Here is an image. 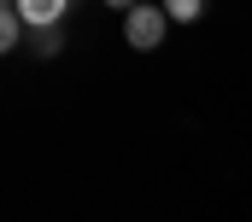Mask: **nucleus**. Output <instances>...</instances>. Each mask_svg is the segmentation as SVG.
<instances>
[{"instance_id":"2","label":"nucleus","mask_w":252,"mask_h":222,"mask_svg":"<svg viewBox=\"0 0 252 222\" xmlns=\"http://www.w3.org/2000/svg\"><path fill=\"white\" fill-rule=\"evenodd\" d=\"M18 12H24L30 29H53L64 12H70V0H18Z\"/></svg>"},{"instance_id":"3","label":"nucleus","mask_w":252,"mask_h":222,"mask_svg":"<svg viewBox=\"0 0 252 222\" xmlns=\"http://www.w3.org/2000/svg\"><path fill=\"white\" fill-rule=\"evenodd\" d=\"M158 6H164V18H170V24H193V18L205 12V0H158Z\"/></svg>"},{"instance_id":"4","label":"nucleus","mask_w":252,"mask_h":222,"mask_svg":"<svg viewBox=\"0 0 252 222\" xmlns=\"http://www.w3.org/2000/svg\"><path fill=\"white\" fill-rule=\"evenodd\" d=\"M106 6H118V12H135V0H106Z\"/></svg>"},{"instance_id":"1","label":"nucleus","mask_w":252,"mask_h":222,"mask_svg":"<svg viewBox=\"0 0 252 222\" xmlns=\"http://www.w3.org/2000/svg\"><path fill=\"white\" fill-rule=\"evenodd\" d=\"M164 29H170L164 6H135V12H124V41L135 53H153V47L164 41Z\"/></svg>"}]
</instances>
